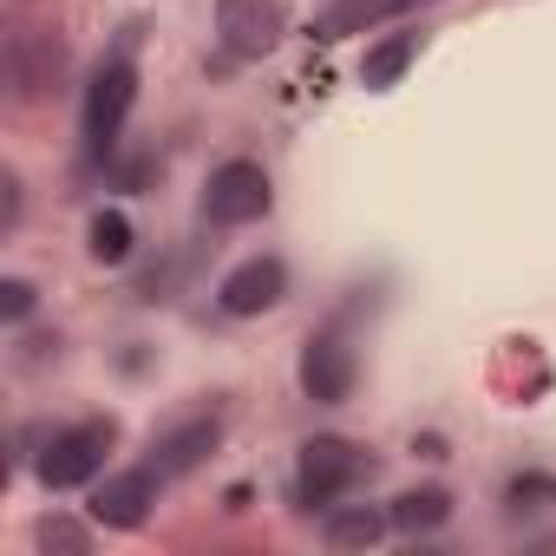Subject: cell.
<instances>
[{"instance_id": "obj_18", "label": "cell", "mask_w": 556, "mask_h": 556, "mask_svg": "<svg viewBox=\"0 0 556 556\" xmlns=\"http://www.w3.org/2000/svg\"><path fill=\"white\" fill-rule=\"evenodd\" d=\"M14 223H21V177L0 170V229H14Z\"/></svg>"}, {"instance_id": "obj_17", "label": "cell", "mask_w": 556, "mask_h": 556, "mask_svg": "<svg viewBox=\"0 0 556 556\" xmlns=\"http://www.w3.org/2000/svg\"><path fill=\"white\" fill-rule=\"evenodd\" d=\"M0 315H8V321H27V315H34V282L8 275V282H0Z\"/></svg>"}, {"instance_id": "obj_12", "label": "cell", "mask_w": 556, "mask_h": 556, "mask_svg": "<svg viewBox=\"0 0 556 556\" xmlns=\"http://www.w3.org/2000/svg\"><path fill=\"white\" fill-rule=\"evenodd\" d=\"M387 517H393V530H406V536H432V530L452 523V491H445V484H413V491H400V497L387 504Z\"/></svg>"}, {"instance_id": "obj_13", "label": "cell", "mask_w": 556, "mask_h": 556, "mask_svg": "<svg viewBox=\"0 0 556 556\" xmlns=\"http://www.w3.org/2000/svg\"><path fill=\"white\" fill-rule=\"evenodd\" d=\"M413 60H419V34H387L380 47H367V60H361V86H367V92H393V86L406 79Z\"/></svg>"}, {"instance_id": "obj_1", "label": "cell", "mask_w": 556, "mask_h": 556, "mask_svg": "<svg viewBox=\"0 0 556 556\" xmlns=\"http://www.w3.org/2000/svg\"><path fill=\"white\" fill-rule=\"evenodd\" d=\"M138 27H125V40L99 60V73H92V86H86V112H79V125H86V157H105L112 144H118V131H125V118H131V99H138Z\"/></svg>"}, {"instance_id": "obj_10", "label": "cell", "mask_w": 556, "mask_h": 556, "mask_svg": "<svg viewBox=\"0 0 556 556\" xmlns=\"http://www.w3.org/2000/svg\"><path fill=\"white\" fill-rule=\"evenodd\" d=\"M216 445H223V413H190V419H177L170 432L151 439V465H157L164 478H184V471H197Z\"/></svg>"}, {"instance_id": "obj_14", "label": "cell", "mask_w": 556, "mask_h": 556, "mask_svg": "<svg viewBox=\"0 0 556 556\" xmlns=\"http://www.w3.org/2000/svg\"><path fill=\"white\" fill-rule=\"evenodd\" d=\"M86 249H92V262H105V268L131 262V249H138L131 216H125V210H99V216L86 223Z\"/></svg>"}, {"instance_id": "obj_15", "label": "cell", "mask_w": 556, "mask_h": 556, "mask_svg": "<svg viewBox=\"0 0 556 556\" xmlns=\"http://www.w3.org/2000/svg\"><path fill=\"white\" fill-rule=\"evenodd\" d=\"M387 14H400V0H334V8L321 14V40H348V34H367V27H380Z\"/></svg>"}, {"instance_id": "obj_2", "label": "cell", "mask_w": 556, "mask_h": 556, "mask_svg": "<svg viewBox=\"0 0 556 556\" xmlns=\"http://www.w3.org/2000/svg\"><path fill=\"white\" fill-rule=\"evenodd\" d=\"M367 471H374L367 445L334 439V432L308 439V445H302V458H295V510H334V504L367 478Z\"/></svg>"}, {"instance_id": "obj_9", "label": "cell", "mask_w": 556, "mask_h": 556, "mask_svg": "<svg viewBox=\"0 0 556 556\" xmlns=\"http://www.w3.org/2000/svg\"><path fill=\"white\" fill-rule=\"evenodd\" d=\"M157 491H164V471H157V465L112 471V478L92 484V523H105V530H138L144 510L157 504Z\"/></svg>"}, {"instance_id": "obj_6", "label": "cell", "mask_w": 556, "mask_h": 556, "mask_svg": "<svg viewBox=\"0 0 556 556\" xmlns=\"http://www.w3.org/2000/svg\"><path fill=\"white\" fill-rule=\"evenodd\" d=\"M354 387H361V354L348 348V334L341 328L308 334V348H302V393L315 406H348Z\"/></svg>"}, {"instance_id": "obj_5", "label": "cell", "mask_w": 556, "mask_h": 556, "mask_svg": "<svg viewBox=\"0 0 556 556\" xmlns=\"http://www.w3.org/2000/svg\"><path fill=\"white\" fill-rule=\"evenodd\" d=\"M282 302H289V262L282 255H249L216 282V308L229 321H255V315L282 308Z\"/></svg>"}, {"instance_id": "obj_11", "label": "cell", "mask_w": 556, "mask_h": 556, "mask_svg": "<svg viewBox=\"0 0 556 556\" xmlns=\"http://www.w3.org/2000/svg\"><path fill=\"white\" fill-rule=\"evenodd\" d=\"M387 530H393V517L380 504H334V510H321V543L328 549H374Z\"/></svg>"}, {"instance_id": "obj_3", "label": "cell", "mask_w": 556, "mask_h": 556, "mask_svg": "<svg viewBox=\"0 0 556 556\" xmlns=\"http://www.w3.org/2000/svg\"><path fill=\"white\" fill-rule=\"evenodd\" d=\"M112 445H118V419H79V426H60L40 445L34 471H40L47 491H79V484H99Z\"/></svg>"}, {"instance_id": "obj_16", "label": "cell", "mask_w": 556, "mask_h": 556, "mask_svg": "<svg viewBox=\"0 0 556 556\" xmlns=\"http://www.w3.org/2000/svg\"><path fill=\"white\" fill-rule=\"evenodd\" d=\"M40 549H60V556H86V549H92V536H86L73 517H47V523H40Z\"/></svg>"}, {"instance_id": "obj_8", "label": "cell", "mask_w": 556, "mask_h": 556, "mask_svg": "<svg viewBox=\"0 0 556 556\" xmlns=\"http://www.w3.org/2000/svg\"><path fill=\"white\" fill-rule=\"evenodd\" d=\"M60 73H66V40H60V34H47V27H21V34H8V86H14V99H40V92H53Z\"/></svg>"}, {"instance_id": "obj_7", "label": "cell", "mask_w": 556, "mask_h": 556, "mask_svg": "<svg viewBox=\"0 0 556 556\" xmlns=\"http://www.w3.org/2000/svg\"><path fill=\"white\" fill-rule=\"evenodd\" d=\"M289 34L282 0H216V40L229 60H262Z\"/></svg>"}, {"instance_id": "obj_19", "label": "cell", "mask_w": 556, "mask_h": 556, "mask_svg": "<svg viewBox=\"0 0 556 556\" xmlns=\"http://www.w3.org/2000/svg\"><path fill=\"white\" fill-rule=\"evenodd\" d=\"M406 8H426V0H400V14H406Z\"/></svg>"}, {"instance_id": "obj_4", "label": "cell", "mask_w": 556, "mask_h": 556, "mask_svg": "<svg viewBox=\"0 0 556 556\" xmlns=\"http://www.w3.org/2000/svg\"><path fill=\"white\" fill-rule=\"evenodd\" d=\"M268 203H275V190H268V170H262V164H249V157H229V164H216V170H210V184H203V216H210L216 229L262 223V216H268Z\"/></svg>"}]
</instances>
